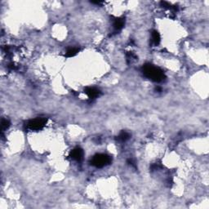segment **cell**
<instances>
[{
  "mask_svg": "<svg viewBox=\"0 0 209 209\" xmlns=\"http://www.w3.org/2000/svg\"><path fill=\"white\" fill-rule=\"evenodd\" d=\"M142 70L145 77L156 83L162 82L165 79V74L163 70H161L160 68L157 66H154L150 63L145 64L142 66Z\"/></svg>",
  "mask_w": 209,
  "mask_h": 209,
  "instance_id": "6da1fadb",
  "label": "cell"
},
{
  "mask_svg": "<svg viewBox=\"0 0 209 209\" xmlns=\"http://www.w3.org/2000/svg\"><path fill=\"white\" fill-rule=\"evenodd\" d=\"M91 164L97 168H102L111 163V158L107 154H97L92 157L91 159Z\"/></svg>",
  "mask_w": 209,
  "mask_h": 209,
  "instance_id": "7a4b0ae2",
  "label": "cell"
},
{
  "mask_svg": "<svg viewBox=\"0 0 209 209\" xmlns=\"http://www.w3.org/2000/svg\"><path fill=\"white\" fill-rule=\"evenodd\" d=\"M47 119L43 118H37L34 119L30 120L27 123V127L29 129L38 131L43 128V127L46 125Z\"/></svg>",
  "mask_w": 209,
  "mask_h": 209,
  "instance_id": "3957f363",
  "label": "cell"
},
{
  "mask_svg": "<svg viewBox=\"0 0 209 209\" xmlns=\"http://www.w3.org/2000/svg\"><path fill=\"white\" fill-rule=\"evenodd\" d=\"M70 157L72 159L79 162L83 159V150L79 147H77L74 149L73 150L70 151Z\"/></svg>",
  "mask_w": 209,
  "mask_h": 209,
  "instance_id": "277c9868",
  "label": "cell"
},
{
  "mask_svg": "<svg viewBox=\"0 0 209 209\" xmlns=\"http://www.w3.org/2000/svg\"><path fill=\"white\" fill-rule=\"evenodd\" d=\"M84 92L88 96V98L91 99V100L96 98V97H98L99 96L101 95L100 90L96 88V87H86L85 90H84Z\"/></svg>",
  "mask_w": 209,
  "mask_h": 209,
  "instance_id": "5b68a950",
  "label": "cell"
},
{
  "mask_svg": "<svg viewBox=\"0 0 209 209\" xmlns=\"http://www.w3.org/2000/svg\"><path fill=\"white\" fill-rule=\"evenodd\" d=\"M125 24V21L123 18H117L114 20V24H113V28L115 32H119L120 31L124 26Z\"/></svg>",
  "mask_w": 209,
  "mask_h": 209,
  "instance_id": "8992f818",
  "label": "cell"
},
{
  "mask_svg": "<svg viewBox=\"0 0 209 209\" xmlns=\"http://www.w3.org/2000/svg\"><path fill=\"white\" fill-rule=\"evenodd\" d=\"M151 39H152V43H153L154 46L159 45L160 43V40H161L159 33L157 30L152 31V33H151Z\"/></svg>",
  "mask_w": 209,
  "mask_h": 209,
  "instance_id": "52a82bcc",
  "label": "cell"
},
{
  "mask_svg": "<svg viewBox=\"0 0 209 209\" xmlns=\"http://www.w3.org/2000/svg\"><path fill=\"white\" fill-rule=\"evenodd\" d=\"M117 137H118L117 140L119 141V142H127V140H128L130 137H131V136H130V134L128 133V132L123 131V132H120L119 135Z\"/></svg>",
  "mask_w": 209,
  "mask_h": 209,
  "instance_id": "ba28073f",
  "label": "cell"
},
{
  "mask_svg": "<svg viewBox=\"0 0 209 209\" xmlns=\"http://www.w3.org/2000/svg\"><path fill=\"white\" fill-rule=\"evenodd\" d=\"M79 52V48H78V47H72V48H70V49L67 50L65 56L67 57H73L75 55H77Z\"/></svg>",
  "mask_w": 209,
  "mask_h": 209,
  "instance_id": "9c48e42d",
  "label": "cell"
},
{
  "mask_svg": "<svg viewBox=\"0 0 209 209\" xmlns=\"http://www.w3.org/2000/svg\"><path fill=\"white\" fill-rule=\"evenodd\" d=\"M9 127H10L9 120L3 119H2V132H3L4 130H6L7 128H8Z\"/></svg>",
  "mask_w": 209,
  "mask_h": 209,
  "instance_id": "30bf717a",
  "label": "cell"
},
{
  "mask_svg": "<svg viewBox=\"0 0 209 209\" xmlns=\"http://www.w3.org/2000/svg\"><path fill=\"white\" fill-rule=\"evenodd\" d=\"M127 61H131L132 62V60H136V56L135 54H133L132 52H129L127 54Z\"/></svg>",
  "mask_w": 209,
  "mask_h": 209,
  "instance_id": "8fae6325",
  "label": "cell"
},
{
  "mask_svg": "<svg viewBox=\"0 0 209 209\" xmlns=\"http://www.w3.org/2000/svg\"><path fill=\"white\" fill-rule=\"evenodd\" d=\"M127 162V163H128L129 165H131V166L133 167H135V168H136V165L135 161L132 159H128Z\"/></svg>",
  "mask_w": 209,
  "mask_h": 209,
  "instance_id": "7c38bea8",
  "label": "cell"
},
{
  "mask_svg": "<svg viewBox=\"0 0 209 209\" xmlns=\"http://www.w3.org/2000/svg\"><path fill=\"white\" fill-rule=\"evenodd\" d=\"M91 3H93V4H97V5H99V4L103 3V2H102V1H92Z\"/></svg>",
  "mask_w": 209,
  "mask_h": 209,
  "instance_id": "4fadbf2b",
  "label": "cell"
},
{
  "mask_svg": "<svg viewBox=\"0 0 209 209\" xmlns=\"http://www.w3.org/2000/svg\"><path fill=\"white\" fill-rule=\"evenodd\" d=\"M156 91H159V92H161V91H162V88L159 87H156Z\"/></svg>",
  "mask_w": 209,
  "mask_h": 209,
  "instance_id": "5bb4252c",
  "label": "cell"
}]
</instances>
